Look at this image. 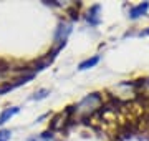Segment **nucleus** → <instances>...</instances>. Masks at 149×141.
Wrapping results in <instances>:
<instances>
[{
	"instance_id": "nucleus-1",
	"label": "nucleus",
	"mask_w": 149,
	"mask_h": 141,
	"mask_svg": "<svg viewBox=\"0 0 149 141\" xmlns=\"http://www.w3.org/2000/svg\"><path fill=\"white\" fill-rule=\"evenodd\" d=\"M148 8H149V2L139 3V5H136V7H133V8H131V12H129V17H131V18H138V17L144 15Z\"/></svg>"
},
{
	"instance_id": "nucleus-2",
	"label": "nucleus",
	"mask_w": 149,
	"mask_h": 141,
	"mask_svg": "<svg viewBox=\"0 0 149 141\" xmlns=\"http://www.w3.org/2000/svg\"><path fill=\"white\" fill-rule=\"evenodd\" d=\"M20 111V108L18 106H12V108H5L3 111H2V114H0V126L3 125V123H7L8 119L13 116V114H17Z\"/></svg>"
},
{
	"instance_id": "nucleus-3",
	"label": "nucleus",
	"mask_w": 149,
	"mask_h": 141,
	"mask_svg": "<svg viewBox=\"0 0 149 141\" xmlns=\"http://www.w3.org/2000/svg\"><path fill=\"white\" fill-rule=\"evenodd\" d=\"M100 61V57H93V58H88V60H85V61H81L80 63V66H78V70H88V68H93V66L96 65Z\"/></svg>"
},
{
	"instance_id": "nucleus-4",
	"label": "nucleus",
	"mask_w": 149,
	"mask_h": 141,
	"mask_svg": "<svg viewBox=\"0 0 149 141\" xmlns=\"http://www.w3.org/2000/svg\"><path fill=\"white\" fill-rule=\"evenodd\" d=\"M98 12H100V5H95L93 8H91V12L88 13V22H90L91 25H98V23H100V18H98V15H96Z\"/></svg>"
},
{
	"instance_id": "nucleus-5",
	"label": "nucleus",
	"mask_w": 149,
	"mask_h": 141,
	"mask_svg": "<svg viewBox=\"0 0 149 141\" xmlns=\"http://www.w3.org/2000/svg\"><path fill=\"white\" fill-rule=\"evenodd\" d=\"M12 136V131L10 130H2L0 131V141H8Z\"/></svg>"
},
{
	"instance_id": "nucleus-6",
	"label": "nucleus",
	"mask_w": 149,
	"mask_h": 141,
	"mask_svg": "<svg viewBox=\"0 0 149 141\" xmlns=\"http://www.w3.org/2000/svg\"><path fill=\"white\" fill-rule=\"evenodd\" d=\"M48 95V90H40L38 93H35V96H33V100H43V98Z\"/></svg>"
}]
</instances>
